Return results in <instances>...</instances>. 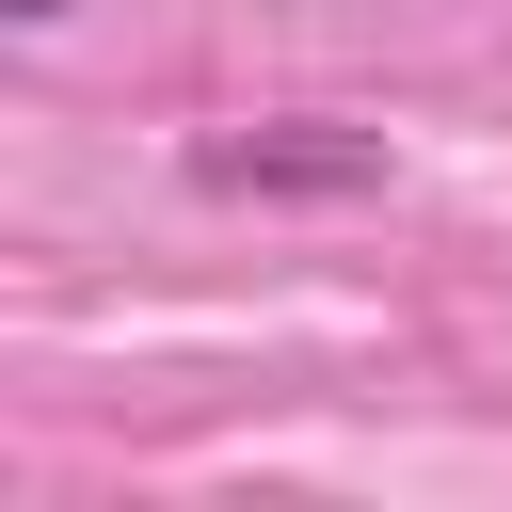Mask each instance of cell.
<instances>
[{
  "label": "cell",
  "mask_w": 512,
  "mask_h": 512,
  "mask_svg": "<svg viewBox=\"0 0 512 512\" xmlns=\"http://www.w3.org/2000/svg\"><path fill=\"white\" fill-rule=\"evenodd\" d=\"M208 192H368L384 144L368 128H240V144H192Z\"/></svg>",
  "instance_id": "obj_1"
},
{
  "label": "cell",
  "mask_w": 512,
  "mask_h": 512,
  "mask_svg": "<svg viewBox=\"0 0 512 512\" xmlns=\"http://www.w3.org/2000/svg\"><path fill=\"white\" fill-rule=\"evenodd\" d=\"M0 16H64V0H0Z\"/></svg>",
  "instance_id": "obj_2"
}]
</instances>
